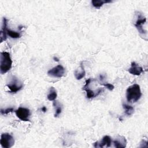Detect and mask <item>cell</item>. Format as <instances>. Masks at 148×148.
I'll list each match as a JSON object with an SVG mask.
<instances>
[{"label": "cell", "mask_w": 148, "mask_h": 148, "mask_svg": "<svg viewBox=\"0 0 148 148\" xmlns=\"http://www.w3.org/2000/svg\"><path fill=\"white\" fill-rule=\"evenodd\" d=\"M65 68L61 65H58L57 66L50 69L47 72V75L50 77L60 78L64 75Z\"/></svg>", "instance_id": "6"}, {"label": "cell", "mask_w": 148, "mask_h": 148, "mask_svg": "<svg viewBox=\"0 0 148 148\" xmlns=\"http://www.w3.org/2000/svg\"><path fill=\"white\" fill-rule=\"evenodd\" d=\"M57 96V91H56V89L53 87H50L49 93L47 95V98L48 100H49L50 101H54V100H56Z\"/></svg>", "instance_id": "16"}, {"label": "cell", "mask_w": 148, "mask_h": 148, "mask_svg": "<svg viewBox=\"0 0 148 148\" xmlns=\"http://www.w3.org/2000/svg\"><path fill=\"white\" fill-rule=\"evenodd\" d=\"M41 109H42V111H43V112H46L47 110V109L45 106H43Z\"/></svg>", "instance_id": "21"}, {"label": "cell", "mask_w": 148, "mask_h": 148, "mask_svg": "<svg viewBox=\"0 0 148 148\" xmlns=\"http://www.w3.org/2000/svg\"><path fill=\"white\" fill-rule=\"evenodd\" d=\"M7 35H8L10 38L13 39L19 38L21 36V34L18 32L12 31L11 29H7Z\"/></svg>", "instance_id": "18"}, {"label": "cell", "mask_w": 148, "mask_h": 148, "mask_svg": "<svg viewBox=\"0 0 148 148\" xmlns=\"http://www.w3.org/2000/svg\"><path fill=\"white\" fill-rule=\"evenodd\" d=\"M15 113L16 116L21 120L24 121H29L31 112L29 109L24 107H19L15 110Z\"/></svg>", "instance_id": "5"}, {"label": "cell", "mask_w": 148, "mask_h": 148, "mask_svg": "<svg viewBox=\"0 0 148 148\" xmlns=\"http://www.w3.org/2000/svg\"><path fill=\"white\" fill-rule=\"evenodd\" d=\"M128 71L130 73L133 75L139 76L143 72V69L135 62H132L131 67L128 69Z\"/></svg>", "instance_id": "8"}, {"label": "cell", "mask_w": 148, "mask_h": 148, "mask_svg": "<svg viewBox=\"0 0 148 148\" xmlns=\"http://www.w3.org/2000/svg\"><path fill=\"white\" fill-rule=\"evenodd\" d=\"M123 108L125 110L124 111L125 114L128 116H131L134 112V108L132 106L127 105L126 103H123Z\"/></svg>", "instance_id": "17"}, {"label": "cell", "mask_w": 148, "mask_h": 148, "mask_svg": "<svg viewBox=\"0 0 148 148\" xmlns=\"http://www.w3.org/2000/svg\"><path fill=\"white\" fill-rule=\"evenodd\" d=\"M146 22V18L145 17H144V16H143L141 13H138V17H137V20L135 23V26L136 28V29H138V32L140 34H147V31L146 30H145L143 29V24H145Z\"/></svg>", "instance_id": "7"}, {"label": "cell", "mask_w": 148, "mask_h": 148, "mask_svg": "<svg viewBox=\"0 0 148 148\" xmlns=\"http://www.w3.org/2000/svg\"><path fill=\"white\" fill-rule=\"evenodd\" d=\"M113 143L117 148H124L127 146V140L124 136H118L113 141Z\"/></svg>", "instance_id": "12"}, {"label": "cell", "mask_w": 148, "mask_h": 148, "mask_svg": "<svg viewBox=\"0 0 148 148\" xmlns=\"http://www.w3.org/2000/svg\"><path fill=\"white\" fill-rule=\"evenodd\" d=\"M53 106L55 108V114H54V117H58L62 112V105L60 103L58 102L57 101H53Z\"/></svg>", "instance_id": "14"}, {"label": "cell", "mask_w": 148, "mask_h": 148, "mask_svg": "<svg viewBox=\"0 0 148 148\" xmlns=\"http://www.w3.org/2000/svg\"><path fill=\"white\" fill-rule=\"evenodd\" d=\"M80 67H81V69H79V70L76 69L74 72L75 76L77 80H80L81 79L84 77L86 75V72L84 69L82 63H81L80 64Z\"/></svg>", "instance_id": "13"}, {"label": "cell", "mask_w": 148, "mask_h": 148, "mask_svg": "<svg viewBox=\"0 0 148 148\" xmlns=\"http://www.w3.org/2000/svg\"><path fill=\"white\" fill-rule=\"evenodd\" d=\"M0 143L3 148H10L14 144V138L9 133H3L1 136Z\"/></svg>", "instance_id": "4"}, {"label": "cell", "mask_w": 148, "mask_h": 148, "mask_svg": "<svg viewBox=\"0 0 148 148\" xmlns=\"http://www.w3.org/2000/svg\"><path fill=\"white\" fill-rule=\"evenodd\" d=\"M83 88L84 90H85L86 91L87 98H89V99L92 98H94V97L98 96L103 90L102 88H99V89H98V90L94 91L88 88V86H84Z\"/></svg>", "instance_id": "11"}, {"label": "cell", "mask_w": 148, "mask_h": 148, "mask_svg": "<svg viewBox=\"0 0 148 148\" xmlns=\"http://www.w3.org/2000/svg\"><path fill=\"white\" fill-rule=\"evenodd\" d=\"M110 2H112L111 1H106V0H92L91 1V3L92 6L97 9H99L104 3H110Z\"/></svg>", "instance_id": "15"}, {"label": "cell", "mask_w": 148, "mask_h": 148, "mask_svg": "<svg viewBox=\"0 0 148 148\" xmlns=\"http://www.w3.org/2000/svg\"><path fill=\"white\" fill-rule=\"evenodd\" d=\"M12 93H16L23 87V83L16 76H13L10 82L6 84Z\"/></svg>", "instance_id": "3"}, {"label": "cell", "mask_w": 148, "mask_h": 148, "mask_svg": "<svg viewBox=\"0 0 148 148\" xmlns=\"http://www.w3.org/2000/svg\"><path fill=\"white\" fill-rule=\"evenodd\" d=\"M112 143V139L108 135L104 136L100 142H96L94 143V146L95 147H110Z\"/></svg>", "instance_id": "9"}, {"label": "cell", "mask_w": 148, "mask_h": 148, "mask_svg": "<svg viewBox=\"0 0 148 148\" xmlns=\"http://www.w3.org/2000/svg\"><path fill=\"white\" fill-rule=\"evenodd\" d=\"M142 92L139 84H134L129 86L126 90V98L128 102H137L141 97Z\"/></svg>", "instance_id": "1"}, {"label": "cell", "mask_w": 148, "mask_h": 148, "mask_svg": "<svg viewBox=\"0 0 148 148\" xmlns=\"http://www.w3.org/2000/svg\"><path fill=\"white\" fill-rule=\"evenodd\" d=\"M101 84L104 86L105 87H106L110 91L113 90L114 89V86L113 84H110V83H102V84L101 83Z\"/></svg>", "instance_id": "20"}, {"label": "cell", "mask_w": 148, "mask_h": 148, "mask_svg": "<svg viewBox=\"0 0 148 148\" xmlns=\"http://www.w3.org/2000/svg\"><path fill=\"white\" fill-rule=\"evenodd\" d=\"M13 111H14V109L13 108H7V109H1V114L5 115V114H8V113H11Z\"/></svg>", "instance_id": "19"}, {"label": "cell", "mask_w": 148, "mask_h": 148, "mask_svg": "<svg viewBox=\"0 0 148 148\" xmlns=\"http://www.w3.org/2000/svg\"><path fill=\"white\" fill-rule=\"evenodd\" d=\"M12 60L10 54L6 51L0 53V72L1 74L7 73L12 68Z\"/></svg>", "instance_id": "2"}, {"label": "cell", "mask_w": 148, "mask_h": 148, "mask_svg": "<svg viewBox=\"0 0 148 148\" xmlns=\"http://www.w3.org/2000/svg\"><path fill=\"white\" fill-rule=\"evenodd\" d=\"M53 59H54V61H57V62H58V61H59V59L57 58L56 57H53Z\"/></svg>", "instance_id": "22"}, {"label": "cell", "mask_w": 148, "mask_h": 148, "mask_svg": "<svg viewBox=\"0 0 148 148\" xmlns=\"http://www.w3.org/2000/svg\"><path fill=\"white\" fill-rule=\"evenodd\" d=\"M7 19L5 17L2 18V24L1 27V29L0 31V38L1 42H2L4 40H6L7 39Z\"/></svg>", "instance_id": "10"}]
</instances>
